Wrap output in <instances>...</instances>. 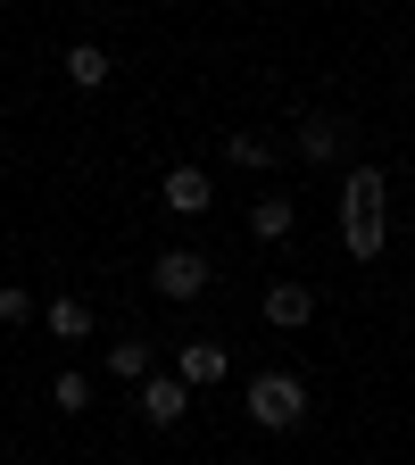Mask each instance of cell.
<instances>
[{"instance_id":"8992f818","label":"cell","mask_w":415,"mask_h":465,"mask_svg":"<svg viewBox=\"0 0 415 465\" xmlns=\"http://www.w3.org/2000/svg\"><path fill=\"white\" fill-rule=\"evenodd\" d=\"M224 374H232L224 341H183V358H174V382H183V391H208V382H224Z\"/></svg>"},{"instance_id":"5b68a950","label":"cell","mask_w":415,"mask_h":465,"mask_svg":"<svg viewBox=\"0 0 415 465\" xmlns=\"http://www.w3.org/2000/svg\"><path fill=\"white\" fill-rule=\"evenodd\" d=\"M158 208H166V216H208V208H216V192H208V166H166Z\"/></svg>"},{"instance_id":"9a60e30c","label":"cell","mask_w":415,"mask_h":465,"mask_svg":"<svg viewBox=\"0 0 415 465\" xmlns=\"http://www.w3.org/2000/svg\"><path fill=\"white\" fill-rule=\"evenodd\" d=\"M0 324H9V332L34 324V291H25V282H0Z\"/></svg>"},{"instance_id":"277c9868","label":"cell","mask_w":415,"mask_h":465,"mask_svg":"<svg viewBox=\"0 0 415 465\" xmlns=\"http://www.w3.org/2000/svg\"><path fill=\"white\" fill-rule=\"evenodd\" d=\"M133 399H142V424H150V432H174V424H183V407H192V391L174 382V374H142Z\"/></svg>"},{"instance_id":"3957f363","label":"cell","mask_w":415,"mask_h":465,"mask_svg":"<svg viewBox=\"0 0 415 465\" xmlns=\"http://www.w3.org/2000/svg\"><path fill=\"white\" fill-rule=\"evenodd\" d=\"M150 291H158V300H174V308L200 300V291H208V258H200V250H158V258H150Z\"/></svg>"},{"instance_id":"30bf717a","label":"cell","mask_w":415,"mask_h":465,"mask_svg":"<svg viewBox=\"0 0 415 465\" xmlns=\"http://www.w3.org/2000/svg\"><path fill=\"white\" fill-rule=\"evenodd\" d=\"M291 224H300V208H291L282 192H266V200H250V232L274 250V242H291Z\"/></svg>"},{"instance_id":"5bb4252c","label":"cell","mask_w":415,"mask_h":465,"mask_svg":"<svg viewBox=\"0 0 415 465\" xmlns=\"http://www.w3.org/2000/svg\"><path fill=\"white\" fill-rule=\"evenodd\" d=\"M50 407H58V416H84V407H92V382L84 374H58L50 382Z\"/></svg>"},{"instance_id":"7c38bea8","label":"cell","mask_w":415,"mask_h":465,"mask_svg":"<svg viewBox=\"0 0 415 465\" xmlns=\"http://www.w3.org/2000/svg\"><path fill=\"white\" fill-rule=\"evenodd\" d=\"M142 374H150V341H116V349H108V382H125V391H133Z\"/></svg>"},{"instance_id":"52a82bcc","label":"cell","mask_w":415,"mask_h":465,"mask_svg":"<svg viewBox=\"0 0 415 465\" xmlns=\"http://www.w3.org/2000/svg\"><path fill=\"white\" fill-rule=\"evenodd\" d=\"M266 324H274V332H308V324H316V291H308V282H274V291H266Z\"/></svg>"},{"instance_id":"7a4b0ae2","label":"cell","mask_w":415,"mask_h":465,"mask_svg":"<svg viewBox=\"0 0 415 465\" xmlns=\"http://www.w3.org/2000/svg\"><path fill=\"white\" fill-rule=\"evenodd\" d=\"M308 382L291 374V366H266V374H250V424L258 432H300L308 424Z\"/></svg>"},{"instance_id":"ba28073f","label":"cell","mask_w":415,"mask_h":465,"mask_svg":"<svg viewBox=\"0 0 415 465\" xmlns=\"http://www.w3.org/2000/svg\"><path fill=\"white\" fill-rule=\"evenodd\" d=\"M291 150H300L308 166H332V158L349 150V125H341V116H308V125L291 134Z\"/></svg>"},{"instance_id":"4fadbf2b","label":"cell","mask_w":415,"mask_h":465,"mask_svg":"<svg viewBox=\"0 0 415 465\" xmlns=\"http://www.w3.org/2000/svg\"><path fill=\"white\" fill-rule=\"evenodd\" d=\"M224 158L242 166V174H266V166H274V142H258V134H224Z\"/></svg>"},{"instance_id":"6da1fadb","label":"cell","mask_w":415,"mask_h":465,"mask_svg":"<svg viewBox=\"0 0 415 465\" xmlns=\"http://www.w3.org/2000/svg\"><path fill=\"white\" fill-rule=\"evenodd\" d=\"M382 242H390V183H382L374 158H358V166L341 174V250L358 258V266H374Z\"/></svg>"},{"instance_id":"8fae6325","label":"cell","mask_w":415,"mask_h":465,"mask_svg":"<svg viewBox=\"0 0 415 465\" xmlns=\"http://www.w3.org/2000/svg\"><path fill=\"white\" fill-rule=\"evenodd\" d=\"M42 324H50V341H67V349H75V341H92V308H84V300H67V291L50 300V316H42Z\"/></svg>"},{"instance_id":"9c48e42d","label":"cell","mask_w":415,"mask_h":465,"mask_svg":"<svg viewBox=\"0 0 415 465\" xmlns=\"http://www.w3.org/2000/svg\"><path fill=\"white\" fill-rule=\"evenodd\" d=\"M108 75H116V58H108L100 42H75V50H67V84H75V92H108Z\"/></svg>"}]
</instances>
